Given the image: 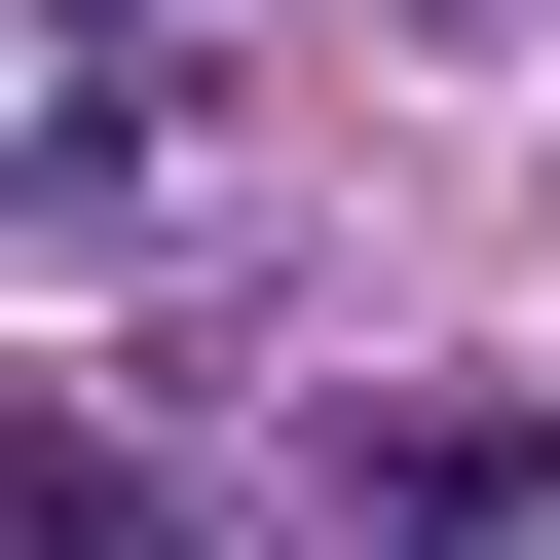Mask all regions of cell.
Returning <instances> with one entry per match:
<instances>
[{"instance_id": "1", "label": "cell", "mask_w": 560, "mask_h": 560, "mask_svg": "<svg viewBox=\"0 0 560 560\" xmlns=\"http://www.w3.org/2000/svg\"><path fill=\"white\" fill-rule=\"evenodd\" d=\"M0 560H187V523H150L113 448H0Z\"/></svg>"}]
</instances>
